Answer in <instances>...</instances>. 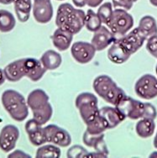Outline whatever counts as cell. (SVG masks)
I'll return each mask as SVG.
<instances>
[{"label":"cell","mask_w":157,"mask_h":158,"mask_svg":"<svg viewBox=\"0 0 157 158\" xmlns=\"http://www.w3.org/2000/svg\"><path fill=\"white\" fill-rule=\"evenodd\" d=\"M85 19L83 10L76 9L71 3H64L58 7L56 24L57 28L76 35L85 26Z\"/></svg>","instance_id":"6da1fadb"},{"label":"cell","mask_w":157,"mask_h":158,"mask_svg":"<svg viewBox=\"0 0 157 158\" xmlns=\"http://www.w3.org/2000/svg\"><path fill=\"white\" fill-rule=\"evenodd\" d=\"M1 101L4 110L15 121L22 122L29 115V106L23 95L14 89L3 92Z\"/></svg>","instance_id":"7a4b0ae2"},{"label":"cell","mask_w":157,"mask_h":158,"mask_svg":"<svg viewBox=\"0 0 157 158\" xmlns=\"http://www.w3.org/2000/svg\"><path fill=\"white\" fill-rule=\"evenodd\" d=\"M93 88L99 97L114 106H116L126 96L124 90L108 75L97 77L94 79Z\"/></svg>","instance_id":"3957f363"},{"label":"cell","mask_w":157,"mask_h":158,"mask_svg":"<svg viewBox=\"0 0 157 158\" xmlns=\"http://www.w3.org/2000/svg\"><path fill=\"white\" fill-rule=\"evenodd\" d=\"M76 109L86 125L93 120L99 114L97 98L91 93H82L75 101Z\"/></svg>","instance_id":"277c9868"},{"label":"cell","mask_w":157,"mask_h":158,"mask_svg":"<svg viewBox=\"0 0 157 158\" xmlns=\"http://www.w3.org/2000/svg\"><path fill=\"white\" fill-rule=\"evenodd\" d=\"M107 26L111 31L116 38H120L133 28V16L127 12V10L122 9H114L113 16Z\"/></svg>","instance_id":"5b68a950"},{"label":"cell","mask_w":157,"mask_h":158,"mask_svg":"<svg viewBox=\"0 0 157 158\" xmlns=\"http://www.w3.org/2000/svg\"><path fill=\"white\" fill-rule=\"evenodd\" d=\"M134 91L138 97L151 100L157 97V77L152 74H145L136 81Z\"/></svg>","instance_id":"8992f818"},{"label":"cell","mask_w":157,"mask_h":158,"mask_svg":"<svg viewBox=\"0 0 157 158\" xmlns=\"http://www.w3.org/2000/svg\"><path fill=\"white\" fill-rule=\"evenodd\" d=\"M115 107L121 113H123L124 115L126 116V118H129L130 119H134V120L139 119V118H143V115H144L145 103L136 100L127 95Z\"/></svg>","instance_id":"52a82bcc"},{"label":"cell","mask_w":157,"mask_h":158,"mask_svg":"<svg viewBox=\"0 0 157 158\" xmlns=\"http://www.w3.org/2000/svg\"><path fill=\"white\" fill-rule=\"evenodd\" d=\"M46 142L60 147H67L72 144V137L65 129L56 125H49L44 128Z\"/></svg>","instance_id":"ba28073f"},{"label":"cell","mask_w":157,"mask_h":158,"mask_svg":"<svg viewBox=\"0 0 157 158\" xmlns=\"http://www.w3.org/2000/svg\"><path fill=\"white\" fill-rule=\"evenodd\" d=\"M96 49L92 43L86 41H76L71 48V54L73 59L80 64H87L93 59Z\"/></svg>","instance_id":"9c48e42d"},{"label":"cell","mask_w":157,"mask_h":158,"mask_svg":"<svg viewBox=\"0 0 157 158\" xmlns=\"http://www.w3.org/2000/svg\"><path fill=\"white\" fill-rule=\"evenodd\" d=\"M19 137V131L15 125H8L0 131V149L8 153L14 149Z\"/></svg>","instance_id":"30bf717a"},{"label":"cell","mask_w":157,"mask_h":158,"mask_svg":"<svg viewBox=\"0 0 157 158\" xmlns=\"http://www.w3.org/2000/svg\"><path fill=\"white\" fill-rule=\"evenodd\" d=\"M124 45L131 55L139 51L144 45L147 38L141 33L139 28L136 27L132 31H130L124 36L118 38Z\"/></svg>","instance_id":"8fae6325"},{"label":"cell","mask_w":157,"mask_h":158,"mask_svg":"<svg viewBox=\"0 0 157 158\" xmlns=\"http://www.w3.org/2000/svg\"><path fill=\"white\" fill-rule=\"evenodd\" d=\"M22 66L24 70V76L27 77L33 82H38L45 75L46 69L41 63V61L35 58H23Z\"/></svg>","instance_id":"7c38bea8"},{"label":"cell","mask_w":157,"mask_h":158,"mask_svg":"<svg viewBox=\"0 0 157 158\" xmlns=\"http://www.w3.org/2000/svg\"><path fill=\"white\" fill-rule=\"evenodd\" d=\"M33 16L35 21L39 24H47L52 20L54 14L53 6L51 0L34 1Z\"/></svg>","instance_id":"4fadbf2b"},{"label":"cell","mask_w":157,"mask_h":158,"mask_svg":"<svg viewBox=\"0 0 157 158\" xmlns=\"http://www.w3.org/2000/svg\"><path fill=\"white\" fill-rule=\"evenodd\" d=\"M93 33V36L92 38L91 43L97 52H102L105 50L108 46L112 45L117 40L116 36L111 32L109 28L103 25H102L97 31Z\"/></svg>","instance_id":"5bb4252c"},{"label":"cell","mask_w":157,"mask_h":158,"mask_svg":"<svg viewBox=\"0 0 157 158\" xmlns=\"http://www.w3.org/2000/svg\"><path fill=\"white\" fill-rule=\"evenodd\" d=\"M25 131L29 136L30 143L35 146H40L46 142L44 128L35 118L29 119L25 124Z\"/></svg>","instance_id":"9a60e30c"},{"label":"cell","mask_w":157,"mask_h":158,"mask_svg":"<svg viewBox=\"0 0 157 158\" xmlns=\"http://www.w3.org/2000/svg\"><path fill=\"white\" fill-rule=\"evenodd\" d=\"M99 114L105 120L109 130L117 127L121 122H123L126 118V116L115 106H105L99 109Z\"/></svg>","instance_id":"2e32d148"},{"label":"cell","mask_w":157,"mask_h":158,"mask_svg":"<svg viewBox=\"0 0 157 158\" xmlns=\"http://www.w3.org/2000/svg\"><path fill=\"white\" fill-rule=\"evenodd\" d=\"M130 54L126 47L117 39L113 43L108 51V58L114 64H123L129 60Z\"/></svg>","instance_id":"e0dca14e"},{"label":"cell","mask_w":157,"mask_h":158,"mask_svg":"<svg viewBox=\"0 0 157 158\" xmlns=\"http://www.w3.org/2000/svg\"><path fill=\"white\" fill-rule=\"evenodd\" d=\"M83 142L86 146L93 147L95 152L102 154L104 157H107L109 156V149L104 140L103 133L93 135L86 131L83 135Z\"/></svg>","instance_id":"ac0fdd59"},{"label":"cell","mask_w":157,"mask_h":158,"mask_svg":"<svg viewBox=\"0 0 157 158\" xmlns=\"http://www.w3.org/2000/svg\"><path fill=\"white\" fill-rule=\"evenodd\" d=\"M73 35H74L68 31H64L60 28H57L52 35V43L58 51H60V52L67 51L72 45Z\"/></svg>","instance_id":"d6986e66"},{"label":"cell","mask_w":157,"mask_h":158,"mask_svg":"<svg viewBox=\"0 0 157 158\" xmlns=\"http://www.w3.org/2000/svg\"><path fill=\"white\" fill-rule=\"evenodd\" d=\"M48 103L49 96L40 88H36L31 91L27 97L28 106L32 111L41 109Z\"/></svg>","instance_id":"ffe728a7"},{"label":"cell","mask_w":157,"mask_h":158,"mask_svg":"<svg viewBox=\"0 0 157 158\" xmlns=\"http://www.w3.org/2000/svg\"><path fill=\"white\" fill-rule=\"evenodd\" d=\"M3 73L7 80L12 82H18L24 77H25L23 70L21 59L13 61L9 65H7L3 69Z\"/></svg>","instance_id":"44dd1931"},{"label":"cell","mask_w":157,"mask_h":158,"mask_svg":"<svg viewBox=\"0 0 157 158\" xmlns=\"http://www.w3.org/2000/svg\"><path fill=\"white\" fill-rule=\"evenodd\" d=\"M41 63L46 70H56L60 67L62 62V58L60 53L53 50H48L43 53L40 57Z\"/></svg>","instance_id":"7402d4cb"},{"label":"cell","mask_w":157,"mask_h":158,"mask_svg":"<svg viewBox=\"0 0 157 158\" xmlns=\"http://www.w3.org/2000/svg\"><path fill=\"white\" fill-rule=\"evenodd\" d=\"M155 131V123L154 119L141 118L136 123V133L143 139L152 136L154 135Z\"/></svg>","instance_id":"603a6c76"},{"label":"cell","mask_w":157,"mask_h":158,"mask_svg":"<svg viewBox=\"0 0 157 158\" xmlns=\"http://www.w3.org/2000/svg\"><path fill=\"white\" fill-rule=\"evenodd\" d=\"M14 4L15 14L19 20L22 23L27 22L33 7L31 0H14Z\"/></svg>","instance_id":"cb8c5ba5"},{"label":"cell","mask_w":157,"mask_h":158,"mask_svg":"<svg viewBox=\"0 0 157 158\" xmlns=\"http://www.w3.org/2000/svg\"><path fill=\"white\" fill-rule=\"evenodd\" d=\"M138 28L147 39L157 35V23L153 16L145 15L142 17L139 20Z\"/></svg>","instance_id":"d4e9b609"},{"label":"cell","mask_w":157,"mask_h":158,"mask_svg":"<svg viewBox=\"0 0 157 158\" xmlns=\"http://www.w3.org/2000/svg\"><path fill=\"white\" fill-rule=\"evenodd\" d=\"M16 19L12 13L5 9H0V31L8 33L12 31L15 27Z\"/></svg>","instance_id":"484cf974"},{"label":"cell","mask_w":157,"mask_h":158,"mask_svg":"<svg viewBox=\"0 0 157 158\" xmlns=\"http://www.w3.org/2000/svg\"><path fill=\"white\" fill-rule=\"evenodd\" d=\"M102 20L97 13L93 9H88L86 14L85 19V27L90 32H95L102 26Z\"/></svg>","instance_id":"4316f807"},{"label":"cell","mask_w":157,"mask_h":158,"mask_svg":"<svg viewBox=\"0 0 157 158\" xmlns=\"http://www.w3.org/2000/svg\"><path fill=\"white\" fill-rule=\"evenodd\" d=\"M32 113H33V118H35L40 125H44L52 118L53 114V108L52 104L48 103L39 110H33Z\"/></svg>","instance_id":"83f0119b"},{"label":"cell","mask_w":157,"mask_h":158,"mask_svg":"<svg viewBox=\"0 0 157 158\" xmlns=\"http://www.w3.org/2000/svg\"><path fill=\"white\" fill-rule=\"evenodd\" d=\"M86 125H87V130L86 131H88L91 134L93 135L102 134V133H104L105 131L109 130L105 120L103 119V117L100 115L99 114L93 121Z\"/></svg>","instance_id":"f1b7e54d"},{"label":"cell","mask_w":157,"mask_h":158,"mask_svg":"<svg viewBox=\"0 0 157 158\" xmlns=\"http://www.w3.org/2000/svg\"><path fill=\"white\" fill-rule=\"evenodd\" d=\"M61 155L60 149L56 145H45L38 148L35 154L36 157H60Z\"/></svg>","instance_id":"f546056e"},{"label":"cell","mask_w":157,"mask_h":158,"mask_svg":"<svg viewBox=\"0 0 157 158\" xmlns=\"http://www.w3.org/2000/svg\"><path fill=\"white\" fill-rule=\"evenodd\" d=\"M113 13H114V9H113L112 3L111 2H106V3H103L98 7L97 14L99 16V18L101 19L102 23L107 25L112 18Z\"/></svg>","instance_id":"4dcf8cb0"},{"label":"cell","mask_w":157,"mask_h":158,"mask_svg":"<svg viewBox=\"0 0 157 158\" xmlns=\"http://www.w3.org/2000/svg\"><path fill=\"white\" fill-rule=\"evenodd\" d=\"M89 152L82 146H73L67 151V157H88Z\"/></svg>","instance_id":"1f68e13d"},{"label":"cell","mask_w":157,"mask_h":158,"mask_svg":"<svg viewBox=\"0 0 157 158\" xmlns=\"http://www.w3.org/2000/svg\"><path fill=\"white\" fill-rule=\"evenodd\" d=\"M146 50L152 56L157 59V35L149 37L147 39Z\"/></svg>","instance_id":"d6a6232c"},{"label":"cell","mask_w":157,"mask_h":158,"mask_svg":"<svg viewBox=\"0 0 157 158\" xmlns=\"http://www.w3.org/2000/svg\"><path fill=\"white\" fill-rule=\"evenodd\" d=\"M157 117V111L155 107L151 104V103H145V110H144V115L143 118L155 119Z\"/></svg>","instance_id":"836d02e7"},{"label":"cell","mask_w":157,"mask_h":158,"mask_svg":"<svg viewBox=\"0 0 157 158\" xmlns=\"http://www.w3.org/2000/svg\"><path fill=\"white\" fill-rule=\"evenodd\" d=\"M112 4L114 9H122L128 11L132 9L134 3L131 0H113Z\"/></svg>","instance_id":"e575fe53"},{"label":"cell","mask_w":157,"mask_h":158,"mask_svg":"<svg viewBox=\"0 0 157 158\" xmlns=\"http://www.w3.org/2000/svg\"><path fill=\"white\" fill-rule=\"evenodd\" d=\"M8 156L9 157H30V155L23 152L21 150H17V151L12 152L11 154H9Z\"/></svg>","instance_id":"d590c367"},{"label":"cell","mask_w":157,"mask_h":158,"mask_svg":"<svg viewBox=\"0 0 157 158\" xmlns=\"http://www.w3.org/2000/svg\"><path fill=\"white\" fill-rule=\"evenodd\" d=\"M103 0H87V5L90 8H97L103 3Z\"/></svg>","instance_id":"8d00e7d4"},{"label":"cell","mask_w":157,"mask_h":158,"mask_svg":"<svg viewBox=\"0 0 157 158\" xmlns=\"http://www.w3.org/2000/svg\"><path fill=\"white\" fill-rule=\"evenodd\" d=\"M73 4L77 8H83L87 5V0H72Z\"/></svg>","instance_id":"74e56055"},{"label":"cell","mask_w":157,"mask_h":158,"mask_svg":"<svg viewBox=\"0 0 157 158\" xmlns=\"http://www.w3.org/2000/svg\"><path fill=\"white\" fill-rule=\"evenodd\" d=\"M6 80V77H5V75H4V73H3V70H2L0 68V86L3 85L4 82Z\"/></svg>","instance_id":"f35d334b"},{"label":"cell","mask_w":157,"mask_h":158,"mask_svg":"<svg viewBox=\"0 0 157 158\" xmlns=\"http://www.w3.org/2000/svg\"><path fill=\"white\" fill-rule=\"evenodd\" d=\"M12 3H14V0H0V3L4 4V5H8Z\"/></svg>","instance_id":"ab89813d"},{"label":"cell","mask_w":157,"mask_h":158,"mask_svg":"<svg viewBox=\"0 0 157 158\" xmlns=\"http://www.w3.org/2000/svg\"><path fill=\"white\" fill-rule=\"evenodd\" d=\"M153 145H154V147L155 149H157V131H156V134L155 135L154 138V141H153Z\"/></svg>","instance_id":"60d3db41"},{"label":"cell","mask_w":157,"mask_h":158,"mask_svg":"<svg viewBox=\"0 0 157 158\" xmlns=\"http://www.w3.org/2000/svg\"><path fill=\"white\" fill-rule=\"evenodd\" d=\"M151 5H153L155 7H157V0H149Z\"/></svg>","instance_id":"b9f144b4"},{"label":"cell","mask_w":157,"mask_h":158,"mask_svg":"<svg viewBox=\"0 0 157 158\" xmlns=\"http://www.w3.org/2000/svg\"><path fill=\"white\" fill-rule=\"evenodd\" d=\"M150 156H151V157H152V156H155V157H156V156H157V152L152 153V154H151V155Z\"/></svg>","instance_id":"7bdbcfd3"},{"label":"cell","mask_w":157,"mask_h":158,"mask_svg":"<svg viewBox=\"0 0 157 158\" xmlns=\"http://www.w3.org/2000/svg\"><path fill=\"white\" fill-rule=\"evenodd\" d=\"M131 1H132V2H133V3H135V2H137V1H138V0H131Z\"/></svg>","instance_id":"ee69618b"},{"label":"cell","mask_w":157,"mask_h":158,"mask_svg":"<svg viewBox=\"0 0 157 158\" xmlns=\"http://www.w3.org/2000/svg\"><path fill=\"white\" fill-rule=\"evenodd\" d=\"M155 73H156V75H157V64H156V67H155Z\"/></svg>","instance_id":"f6af8a7d"},{"label":"cell","mask_w":157,"mask_h":158,"mask_svg":"<svg viewBox=\"0 0 157 158\" xmlns=\"http://www.w3.org/2000/svg\"><path fill=\"white\" fill-rule=\"evenodd\" d=\"M56 1H65V0H56Z\"/></svg>","instance_id":"bcb514c9"},{"label":"cell","mask_w":157,"mask_h":158,"mask_svg":"<svg viewBox=\"0 0 157 158\" xmlns=\"http://www.w3.org/2000/svg\"><path fill=\"white\" fill-rule=\"evenodd\" d=\"M34 1H41V0H34Z\"/></svg>","instance_id":"7dc6e473"}]
</instances>
